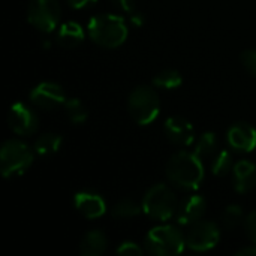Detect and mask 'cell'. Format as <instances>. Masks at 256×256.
Returning <instances> with one entry per match:
<instances>
[{"instance_id":"obj_31","label":"cell","mask_w":256,"mask_h":256,"mask_svg":"<svg viewBox=\"0 0 256 256\" xmlns=\"http://www.w3.org/2000/svg\"><path fill=\"white\" fill-rule=\"evenodd\" d=\"M238 256H256V243L255 246H250V248H244L242 250L237 252Z\"/></svg>"},{"instance_id":"obj_17","label":"cell","mask_w":256,"mask_h":256,"mask_svg":"<svg viewBox=\"0 0 256 256\" xmlns=\"http://www.w3.org/2000/svg\"><path fill=\"white\" fill-rule=\"evenodd\" d=\"M108 240L102 231H90L87 232L80 244V254L82 256H99L106 249Z\"/></svg>"},{"instance_id":"obj_4","label":"cell","mask_w":256,"mask_h":256,"mask_svg":"<svg viewBox=\"0 0 256 256\" xmlns=\"http://www.w3.org/2000/svg\"><path fill=\"white\" fill-rule=\"evenodd\" d=\"M34 150L20 140H9L0 150V171L4 178L21 176L32 165Z\"/></svg>"},{"instance_id":"obj_11","label":"cell","mask_w":256,"mask_h":256,"mask_svg":"<svg viewBox=\"0 0 256 256\" xmlns=\"http://www.w3.org/2000/svg\"><path fill=\"white\" fill-rule=\"evenodd\" d=\"M164 132L166 138L176 146L188 147L194 142V126L188 118L182 116L170 117L164 124Z\"/></svg>"},{"instance_id":"obj_3","label":"cell","mask_w":256,"mask_h":256,"mask_svg":"<svg viewBox=\"0 0 256 256\" xmlns=\"http://www.w3.org/2000/svg\"><path fill=\"white\" fill-rule=\"evenodd\" d=\"M186 246V238L177 226L160 225L146 236L144 248L146 252L156 256H172L183 252Z\"/></svg>"},{"instance_id":"obj_5","label":"cell","mask_w":256,"mask_h":256,"mask_svg":"<svg viewBox=\"0 0 256 256\" xmlns=\"http://www.w3.org/2000/svg\"><path fill=\"white\" fill-rule=\"evenodd\" d=\"M178 201L176 194L165 184H156L144 196L142 212L154 220H170L177 214Z\"/></svg>"},{"instance_id":"obj_19","label":"cell","mask_w":256,"mask_h":256,"mask_svg":"<svg viewBox=\"0 0 256 256\" xmlns=\"http://www.w3.org/2000/svg\"><path fill=\"white\" fill-rule=\"evenodd\" d=\"M194 153L202 160L207 158H213L218 153V138L213 132H206L200 136L198 142L195 144Z\"/></svg>"},{"instance_id":"obj_29","label":"cell","mask_w":256,"mask_h":256,"mask_svg":"<svg viewBox=\"0 0 256 256\" xmlns=\"http://www.w3.org/2000/svg\"><path fill=\"white\" fill-rule=\"evenodd\" d=\"M66 2H68V4H69L70 8L81 9V8H84V6H87V4H90V3H93V2H96V0H66Z\"/></svg>"},{"instance_id":"obj_1","label":"cell","mask_w":256,"mask_h":256,"mask_svg":"<svg viewBox=\"0 0 256 256\" xmlns=\"http://www.w3.org/2000/svg\"><path fill=\"white\" fill-rule=\"evenodd\" d=\"M166 177L171 184L184 190L200 188L204 178L202 160L190 152L176 153L166 164Z\"/></svg>"},{"instance_id":"obj_26","label":"cell","mask_w":256,"mask_h":256,"mask_svg":"<svg viewBox=\"0 0 256 256\" xmlns=\"http://www.w3.org/2000/svg\"><path fill=\"white\" fill-rule=\"evenodd\" d=\"M142 249L134 243V242H124L118 249H117V254L118 255H126V256H140L142 255Z\"/></svg>"},{"instance_id":"obj_18","label":"cell","mask_w":256,"mask_h":256,"mask_svg":"<svg viewBox=\"0 0 256 256\" xmlns=\"http://www.w3.org/2000/svg\"><path fill=\"white\" fill-rule=\"evenodd\" d=\"M60 147H62V136L57 135V134L50 132V134L40 135L36 140V142L33 146V150L39 158H50L54 153H57Z\"/></svg>"},{"instance_id":"obj_15","label":"cell","mask_w":256,"mask_h":256,"mask_svg":"<svg viewBox=\"0 0 256 256\" xmlns=\"http://www.w3.org/2000/svg\"><path fill=\"white\" fill-rule=\"evenodd\" d=\"M232 184L238 194H248L256 188V165L250 160H240L232 168Z\"/></svg>"},{"instance_id":"obj_27","label":"cell","mask_w":256,"mask_h":256,"mask_svg":"<svg viewBox=\"0 0 256 256\" xmlns=\"http://www.w3.org/2000/svg\"><path fill=\"white\" fill-rule=\"evenodd\" d=\"M244 230L248 237L256 243V212H252L246 219H244Z\"/></svg>"},{"instance_id":"obj_28","label":"cell","mask_w":256,"mask_h":256,"mask_svg":"<svg viewBox=\"0 0 256 256\" xmlns=\"http://www.w3.org/2000/svg\"><path fill=\"white\" fill-rule=\"evenodd\" d=\"M110 2L118 10H123V12H128V14L135 12V0H110Z\"/></svg>"},{"instance_id":"obj_9","label":"cell","mask_w":256,"mask_h":256,"mask_svg":"<svg viewBox=\"0 0 256 256\" xmlns=\"http://www.w3.org/2000/svg\"><path fill=\"white\" fill-rule=\"evenodd\" d=\"M66 100H68L66 93L62 88V86H58L57 82L44 81L30 92V102L33 106L39 110H45V111L56 110L64 105Z\"/></svg>"},{"instance_id":"obj_22","label":"cell","mask_w":256,"mask_h":256,"mask_svg":"<svg viewBox=\"0 0 256 256\" xmlns=\"http://www.w3.org/2000/svg\"><path fill=\"white\" fill-rule=\"evenodd\" d=\"M64 111L69 117V120L75 124H81L87 120L88 117V112H87V108L84 106V104L76 99V98H72V99H68L64 102Z\"/></svg>"},{"instance_id":"obj_2","label":"cell","mask_w":256,"mask_h":256,"mask_svg":"<svg viewBox=\"0 0 256 256\" xmlns=\"http://www.w3.org/2000/svg\"><path fill=\"white\" fill-rule=\"evenodd\" d=\"M90 39L104 48H117L128 38L126 21L118 15L100 14L90 18L87 24Z\"/></svg>"},{"instance_id":"obj_12","label":"cell","mask_w":256,"mask_h":256,"mask_svg":"<svg viewBox=\"0 0 256 256\" xmlns=\"http://www.w3.org/2000/svg\"><path fill=\"white\" fill-rule=\"evenodd\" d=\"M228 144L231 148L242 153H249L255 150L256 129L244 122L232 124L228 130Z\"/></svg>"},{"instance_id":"obj_8","label":"cell","mask_w":256,"mask_h":256,"mask_svg":"<svg viewBox=\"0 0 256 256\" xmlns=\"http://www.w3.org/2000/svg\"><path fill=\"white\" fill-rule=\"evenodd\" d=\"M184 238H186V248L195 252H207L219 243L220 231L219 226L213 222L198 220L189 225Z\"/></svg>"},{"instance_id":"obj_10","label":"cell","mask_w":256,"mask_h":256,"mask_svg":"<svg viewBox=\"0 0 256 256\" xmlns=\"http://www.w3.org/2000/svg\"><path fill=\"white\" fill-rule=\"evenodd\" d=\"M8 124L16 135L27 136L38 130L39 118L36 112L26 104L16 102L9 108L8 112Z\"/></svg>"},{"instance_id":"obj_24","label":"cell","mask_w":256,"mask_h":256,"mask_svg":"<svg viewBox=\"0 0 256 256\" xmlns=\"http://www.w3.org/2000/svg\"><path fill=\"white\" fill-rule=\"evenodd\" d=\"M244 219L246 218L243 214V210L238 206L226 207V210L224 212V216H222V222H224L225 228H228V230H236L237 226H240L244 222Z\"/></svg>"},{"instance_id":"obj_21","label":"cell","mask_w":256,"mask_h":256,"mask_svg":"<svg viewBox=\"0 0 256 256\" xmlns=\"http://www.w3.org/2000/svg\"><path fill=\"white\" fill-rule=\"evenodd\" d=\"M142 210V206L136 204L132 200H122L118 201L112 208H111V214L116 219H132L136 218Z\"/></svg>"},{"instance_id":"obj_6","label":"cell","mask_w":256,"mask_h":256,"mask_svg":"<svg viewBox=\"0 0 256 256\" xmlns=\"http://www.w3.org/2000/svg\"><path fill=\"white\" fill-rule=\"evenodd\" d=\"M128 110L130 117L141 126L150 124L160 111V100L156 93L148 86L136 87L128 99Z\"/></svg>"},{"instance_id":"obj_30","label":"cell","mask_w":256,"mask_h":256,"mask_svg":"<svg viewBox=\"0 0 256 256\" xmlns=\"http://www.w3.org/2000/svg\"><path fill=\"white\" fill-rule=\"evenodd\" d=\"M130 22H132V26H135V27L142 26V24H144V15H142V14H138V12H132V14H130Z\"/></svg>"},{"instance_id":"obj_23","label":"cell","mask_w":256,"mask_h":256,"mask_svg":"<svg viewBox=\"0 0 256 256\" xmlns=\"http://www.w3.org/2000/svg\"><path fill=\"white\" fill-rule=\"evenodd\" d=\"M234 165H232V156L228 150H219L214 156H213V162H212V171L214 176L218 177H224L226 176L230 171H232Z\"/></svg>"},{"instance_id":"obj_25","label":"cell","mask_w":256,"mask_h":256,"mask_svg":"<svg viewBox=\"0 0 256 256\" xmlns=\"http://www.w3.org/2000/svg\"><path fill=\"white\" fill-rule=\"evenodd\" d=\"M242 63L244 69L256 76V50H248L242 54Z\"/></svg>"},{"instance_id":"obj_13","label":"cell","mask_w":256,"mask_h":256,"mask_svg":"<svg viewBox=\"0 0 256 256\" xmlns=\"http://www.w3.org/2000/svg\"><path fill=\"white\" fill-rule=\"evenodd\" d=\"M75 208L87 219H98L105 214L106 206L100 195L93 192H78L74 196Z\"/></svg>"},{"instance_id":"obj_20","label":"cell","mask_w":256,"mask_h":256,"mask_svg":"<svg viewBox=\"0 0 256 256\" xmlns=\"http://www.w3.org/2000/svg\"><path fill=\"white\" fill-rule=\"evenodd\" d=\"M182 82H183L182 74L176 69H165L153 78V84L156 87L166 88V90H174V88L180 87Z\"/></svg>"},{"instance_id":"obj_14","label":"cell","mask_w":256,"mask_h":256,"mask_svg":"<svg viewBox=\"0 0 256 256\" xmlns=\"http://www.w3.org/2000/svg\"><path fill=\"white\" fill-rule=\"evenodd\" d=\"M206 200L200 195H192L189 198H186L177 210V222L180 225H192L198 220H201V218L206 213Z\"/></svg>"},{"instance_id":"obj_16","label":"cell","mask_w":256,"mask_h":256,"mask_svg":"<svg viewBox=\"0 0 256 256\" xmlns=\"http://www.w3.org/2000/svg\"><path fill=\"white\" fill-rule=\"evenodd\" d=\"M86 38L84 28L80 22L76 21H68L60 26L56 34V40L60 46L63 48H75L78 46Z\"/></svg>"},{"instance_id":"obj_7","label":"cell","mask_w":256,"mask_h":256,"mask_svg":"<svg viewBox=\"0 0 256 256\" xmlns=\"http://www.w3.org/2000/svg\"><path fill=\"white\" fill-rule=\"evenodd\" d=\"M62 9L57 0H30L27 8L28 22L44 33L52 32L60 21Z\"/></svg>"}]
</instances>
